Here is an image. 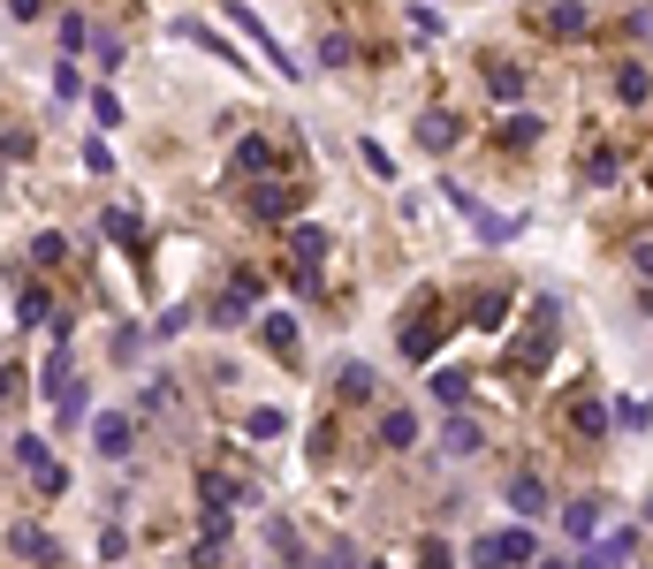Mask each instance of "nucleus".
Segmentation results:
<instances>
[{
    "label": "nucleus",
    "mask_w": 653,
    "mask_h": 569,
    "mask_svg": "<svg viewBox=\"0 0 653 569\" xmlns=\"http://www.w3.org/2000/svg\"><path fill=\"white\" fill-rule=\"evenodd\" d=\"M92 448H99L107 463H130L138 432H130V418H122V411H99V418H92Z\"/></svg>",
    "instance_id": "obj_5"
},
{
    "label": "nucleus",
    "mask_w": 653,
    "mask_h": 569,
    "mask_svg": "<svg viewBox=\"0 0 653 569\" xmlns=\"http://www.w3.org/2000/svg\"><path fill=\"white\" fill-rule=\"evenodd\" d=\"M297 198H305V190H251V213H259L266 228H282V221L297 213Z\"/></svg>",
    "instance_id": "obj_12"
},
{
    "label": "nucleus",
    "mask_w": 653,
    "mask_h": 569,
    "mask_svg": "<svg viewBox=\"0 0 653 569\" xmlns=\"http://www.w3.org/2000/svg\"><path fill=\"white\" fill-rule=\"evenodd\" d=\"M92 115H99V122H107V130H115V122H122V99H115V92H107V84H99V92H92Z\"/></svg>",
    "instance_id": "obj_35"
},
{
    "label": "nucleus",
    "mask_w": 653,
    "mask_h": 569,
    "mask_svg": "<svg viewBox=\"0 0 653 569\" xmlns=\"http://www.w3.org/2000/svg\"><path fill=\"white\" fill-rule=\"evenodd\" d=\"M312 569H357V547H349V540H334V547H326Z\"/></svg>",
    "instance_id": "obj_37"
},
{
    "label": "nucleus",
    "mask_w": 653,
    "mask_h": 569,
    "mask_svg": "<svg viewBox=\"0 0 653 569\" xmlns=\"http://www.w3.org/2000/svg\"><path fill=\"white\" fill-rule=\"evenodd\" d=\"M107 236H115V244H130V251L145 259V244H138V213H122V205H115V213H107Z\"/></svg>",
    "instance_id": "obj_27"
},
{
    "label": "nucleus",
    "mask_w": 653,
    "mask_h": 569,
    "mask_svg": "<svg viewBox=\"0 0 653 569\" xmlns=\"http://www.w3.org/2000/svg\"><path fill=\"white\" fill-rule=\"evenodd\" d=\"M228 15H236V23H244V31H251V38H259V54H266V61H274V69H282V76H297V61H289V54H282V46H274V31H266V23H259V15H251V8H244V0H236V8H228Z\"/></svg>",
    "instance_id": "obj_10"
},
{
    "label": "nucleus",
    "mask_w": 653,
    "mask_h": 569,
    "mask_svg": "<svg viewBox=\"0 0 653 569\" xmlns=\"http://www.w3.org/2000/svg\"><path fill=\"white\" fill-rule=\"evenodd\" d=\"M198 494H205V501H236V478H228V471H205Z\"/></svg>",
    "instance_id": "obj_31"
},
{
    "label": "nucleus",
    "mask_w": 653,
    "mask_h": 569,
    "mask_svg": "<svg viewBox=\"0 0 653 569\" xmlns=\"http://www.w3.org/2000/svg\"><path fill=\"white\" fill-rule=\"evenodd\" d=\"M547 38H585V0H555V8H539L532 15Z\"/></svg>",
    "instance_id": "obj_7"
},
{
    "label": "nucleus",
    "mask_w": 653,
    "mask_h": 569,
    "mask_svg": "<svg viewBox=\"0 0 653 569\" xmlns=\"http://www.w3.org/2000/svg\"><path fill=\"white\" fill-rule=\"evenodd\" d=\"M418 569H449V540H426L418 547Z\"/></svg>",
    "instance_id": "obj_42"
},
{
    "label": "nucleus",
    "mask_w": 653,
    "mask_h": 569,
    "mask_svg": "<svg viewBox=\"0 0 653 569\" xmlns=\"http://www.w3.org/2000/svg\"><path fill=\"white\" fill-rule=\"evenodd\" d=\"M547 349H555V296H539V304H532V334H524V365H547Z\"/></svg>",
    "instance_id": "obj_8"
},
{
    "label": "nucleus",
    "mask_w": 653,
    "mask_h": 569,
    "mask_svg": "<svg viewBox=\"0 0 653 569\" xmlns=\"http://www.w3.org/2000/svg\"><path fill=\"white\" fill-rule=\"evenodd\" d=\"M524 562H532V532H524V524L487 532V540L472 547V569H524Z\"/></svg>",
    "instance_id": "obj_2"
},
{
    "label": "nucleus",
    "mask_w": 653,
    "mask_h": 569,
    "mask_svg": "<svg viewBox=\"0 0 653 569\" xmlns=\"http://www.w3.org/2000/svg\"><path fill=\"white\" fill-rule=\"evenodd\" d=\"M259 334H266V349H274V357H289V365H297V319H289V311H266V327H259Z\"/></svg>",
    "instance_id": "obj_15"
},
{
    "label": "nucleus",
    "mask_w": 653,
    "mask_h": 569,
    "mask_svg": "<svg viewBox=\"0 0 653 569\" xmlns=\"http://www.w3.org/2000/svg\"><path fill=\"white\" fill-rule=\"evenodd\" d=\"M8 463H15V471H31L46 494H61V486H69V478H61V463H54V448H46L38 432H15V440H8Z\"/></svg>",
    "instance_id": "obj_3"
},
{
    "label": "nucleus",
    "mask_w": 653,
    "mask_h": 569,
    "mask_svg": "<svg viewBox=\"0 0 653 569\" xmlns=\"http://www.w3.org/2000/svg\"><path fill=\"white\" fill-rule=\"evenodd\" d=\"M38 8H46V0H8V15H15V23H31Z\"/></svg>",
    "instance_id": "obj_43"
},
{
    "label": "nucleus",
    "mask_w": 653,
    "mask_h": 569,
    "mask_svg": "<svg viewBox=\"0 0 653 569\" xmlns=\"http://www.w3.org/2000/svg\"><path fill=\"white\" fill-rule=\"evenodd\" d=\"M357 159H365V167H372V175H395V159H388V144H372V138L357 144Z\"/></svg>",
    "instance_id": "obj_38"
},
{
    "label": "nucleus",
    "mask_w": 653,
    "mask_h": 569,
    "mask_svg": "<svg viewBox=\"0 0 653 569\" xmlns=\"http://www.w3.org/2000/svg\"><path fill=\"white\" fill-rule=\"evenodd\" d=\"M646 418H653V411H646V403H639V395H624V403H616V426H631V432H639V426H646Z\"/></svg>",
    "instance_id": "obj_39"
},
{
    "label": "nucleus",
    "mask_w": 653,
    "mask_h": 569,
    "mask_svg": "<svg viewBox=\"0 0 653 569\" xmlns=\"http://www.w3.org/2000/svg\"><path fill=\"white\" fill-rule=\"evenodd\" d=\"M501 144H509V152H517V144H539V115H509V122H501Z\"/></svg>",
    "instance_id": "obj_26"
},
{
    "label": "nucleus",
    "mask_w": 653,
    "mask_h": 569,
    "mask_svg": "<svg viewBox=\"0 0 653 569\" xmlns=\"http://www.w3.org/2000/svg\"><path fill=\"white\" fill-rule=\"evenodd\" d=\"M426 311H434V296H411V304H403V357H411V365H426V357L441 349V334H434Z\"/></svg>",
    "instance_id": "obj_4"
},
{
    "label": "nucleus",
    "mask_w": 653,
    "mask_h": 569,
    "mask_svg": "<svg viewBox=\"0 0 653 569\" xmlns=\"http://www.w3.org/2000/svg\"><path fill=\"white\" fill-rule=\"evenodd\" d=\"M487 448V432L472 426V418H449V432H441V455H479Z\"/></svg>",
    "instance_id": "obj_18"
},
{
    "label": "nucleus",
    "mask_w": 653,
    "mask_h": 569,
    "mask_svg": "<svg viewBox=\"0 0 653 569\" xmlns=\"http://www.w3.org/2000/svg\"><path fill=\"white\" fill-rule=\"evenodd\" d=\"M320 259H326V228L320 221H297L289 228V282L305 288V296L320 288Z\"/></svg>",
    "instance_id": "obj_1"
},
{
    "label": "nucleus",
    "mask_w": 653,
    "mask_h": 569,
    "mask_svg": "<svg viewBox=\"0 0 653 569\" xmlns=\"http://www.w3.org/2000/svg\"><path fill=\"white\" fill-rule=\"evenodd\" d=\"M274 167H282V152H274L266 138H244V144H236V175H274Z\"/></svg>",
    "instance_id": "obj_14"
},
{
    "label": "nucleus",
    "mask_w": 653,
    "mask_h": 569,
    "mask_svg": "<svg viewBox=\"0 0 653 569\" xmlns=\"http://www.w3.org/2000/svg\"><path fill=\"white\" fill-rule=\"evenodd\" d=\"M501 311H509V296H501V288H487V296H479V304H472V319H479V327H494V319H501Z\"/></svg>",
    "instance_id": "obj_33"
},
{
    "label": "nucleus",
    "mask_w": 653,
    "mask_h": 569,
    "mask_svg": "<svg viewBox=\"0 0 653 569\" xmlns=\"http://www.w3.org/2000/svg\"><path fill=\"white\" fill-rule=\"evenodd\" d=\"M334 388H342L349 403H365V395H372V365H342V372H334Z\"/></svg>",
    "instance_id": "obj_24"
},
{
    "label": "nucleus",
    "mask_w": 653,
    "mask_h": 569,
    "mask_svg": "<svg viewBox=\"0 0 653 569\" xmlns=\"http://www.w3.org/2000/svg\"><path fill=\"white\" fill-rule=\"evenodd\" d=\"M501 494H509V509H517V517H539V509H547V486H539V471H517Z\"/></svg>",
    "instance_id": "obj_11"
},
{
    "label": "nucleus",
    "mask_w": 653,
    "mask_h": 569,
    "mask_svg": "<svg viewBox=\"0 0 653 569\" xmlns=\"http://www.w3.org/2000/svg\"><path fill=\"white\" fill-rule=\"evenodd\" d=\"M259 296H266V282H259V274H236V282H228V296L213 304V327H236V319H244Z\"/></svg>",
    "instance_id": "obj_6"
},
{
    "label": "nucleus",
    "mask_w": 653,
    "mask_h": 569,
    "mask_svg": "<svg viewBox=\"0 0 653 569\" xmlns=\"http://www.w3.org/2000/svg\"><path fill=\"white\" fill-rule=\"evenodd\" d=\"M616 99H624V107H646V99H653V76L639 69V61H624V69H616Z\"/></svg>",
    "instance_id": "obj_17"
},
{
    "label": "nucleus",
    "mask_w": 653,
    "mask_h": 569,
    "mask_svg": "<svg viewBox=\"0 0 653 569\" xmlns=\"http://www.w3.org/2000/svg\"><path fill=\"white\" fill-rule=\"evenodd\" d=\"M418 144H426V152H449V144H456V115H441V107L418 115Z\"/></svg>",
    "instance_id": "obj_19"
},
{
    "label": "nucleus",
    "mask_w": 653,
    "mask_h": 569,
    "mask_svg": "<svg viewBox=\"0 0 653 569\" xmlns=\"http://www.w3.org/2000/svg\"><path fill=\"white\" fill-rule=\"evenodd\" d=\"M585 182H616V152H593L585 159Z\"/></svg>",
    "instance_id": "obj_40"
},
{
    "label": "nucleus",
    "mask_w": 653,
    "mask_h": 569,
    "mask_svg": "<svg viewBox=\"0 0 653 569\" xmlns=\"http://www.w3.org/2000/svg\"><path fill=\"white\" fill-rule=\"evenodd\" d=\"M61 46H69V54L92 46V23H84V15H61Z\"/></svg>",
    "instance_id": "obj_34"
},
{
    "label": "nucleus",
    "mask_w": 653,
    "mask_h": 569,
    "mask_svg": "<svg viewBox=\"0 0 653 569\" xmlns=\"http://www.w3.org/2000/svg\"><path fill=\"white\" fill-rule=\"evenodd\" d=\"M46 319H54V296H46L38 282H31V288H15V327L31 334V327H46Z\"/></svg>",
    "instance_id": "obj_13"
},
{
    "label": "nucleus",
    "mask_w": 653,
    "mask_h": 569,
    "mask_svg": "<svg viewBox=\"0 0 653 569\" xmlns=\"http://www.w3.org/2000/svg\"><path fill=\"white\" fill-rule=\"evenodd\" d=\"M380 440H388V448H411V440H418V418H411V411H388V418H380Z\"/></svg>",
    "instance_id": "obj_23"
},
{
    "label": "nucleus",
    "mask_w": 653,
    "mask_h": 569,
    "mask_svg": "<svg viewBox=\"0 0 653 569\" xmlns=\"http://www.w3.org/2000/svg\"><path fill=\"white\" fill-rule=\"evenodd\" d=\"M69 388H76V357H69V342H54V357H46V380H38V395H46V403H61Z\"/></svg>",
    "instance_id": "obj_9"
},
{
    "label": "nucleus",
    "mask_w": 653,
    "mask_h": 569,
    "mask_svg": "<svg viewBox=\"0 0 653 569\" xmlns=\"http://www.w3.org/2000/svg\"><path fill=\"white\" fill-rule=\"evenodd\" d=\"M8 547H15V562H54V540L31 524H8Z\"/></svg>",
    "instance_id": "obj_16"
},
{
    "label": "nucleus",
    "mask_w": 653,
    "mask_h": 569,
    "mask_svg": "<svg viewBox=\"0 0 653 569\" xmlns=\"http://www.w3.org/2000/svg\"><path fill=\"white\" fill-rule=\"evenodd\" d=\"M372 569H380V562H372Z\"/></svg>",
    "instance_id": "obj_45"
},
{
    "label": "nucleus",
    "mask_w": 653,
    "mask_h": 569,
    "mask_svg": "<svg viewBox=\"0 0 653 569\" xmlns=\"http://www.w3.org/2000/svg\"><path fill=\"white\" fill-rule=\"evenodd\" d=\"M266 540H274V555H282V562H305V547H297V532H289V524H266Z\"/></svg>",
    "instance_id": "obj_32"
},
{
    "label": "nucleus",
    "mask_w": 653,
    "mask_h": 569,
    "mask_svg": "<svg viewBox=\"0 0 653 569\" xmlns=\"http://www.w3.org/2000/svg\"><path fill=\"white\" fill-rule=\"evenodd\" d=\"M464 388H472L464 372H434V395H441V403H464Z\"/></svg>",
    "instance_id": "obj_36"
},
{
    "label": "nucleus",
    "mask_w": 653,
    "mask_h": 569,
    "mask_svg": "<svg viewBox=\"0 0 653 569\" xmlns=\"http://www.w3.org/2000/svg\"><path fill=\"white\" fill-rule=\"evenodd\" d=\"M562 532H570V540L585 547V540L601 532V501H570V509H562Z\"/></svg>",
    "instance_id": "obj_20"
},
{
    "label": "nucleus",
    "mask_w": 653,
    "mask_h": 569,
    "mask_svg": "<svg viewBox=\"0 0 653 569\" xmlns=\"http://www.w3.org/2000/svg\"><path fill=\"white\" fill-rule=\"evenodd\" d=\"M539 569H570V562H539Z\"/></svg>",
    "instance_id": "obj_44"
},
{
    "label": "nucleus",
    "mask_w": 653,
    "mask_h": 569,
    "mask_svg": "<svg viewBox=\"0 0 653 569\" xmlns=\"http://www.w3.org/2000/svg\"><path fill=\"white\" fill-rule=\"evenodd\" d=\"M282 432H289L282 411H251V440H282Z\"/></svg>",
    "instance_id": "obj_30"
},
{
    "label": "nucleus",
    "mask_w": 653,
    "mask_h": 569,
    "mask_svg": "<svg viewBox=\"0 0 653 569\" xmlns=\"http://www.w3.org/2000/svg\"><path fill=\"white\" fill-rule=\"evenodd\" d=\"M487 84H494V99H524V69H509L501 54H487Z\"/></svg>",
    "instance_id": "obj_21"
},
{
    "label": "nucleus",
    "mask_w": 653,
    "mask_h": 569,
    "mask_svg": "<svg viewBox=\"0 0 653 569\" xmlns=\"http://www.w3.org/2000/svg\"><path fill=\"white\" fill-rule=\"evenodd\" d=\"M349 54H357V46H349V38H342V31H326V38H320V69H342V61H349Z\"/></svg>",
    "instance_id": "obj_29"
},
{
    "label": "nucleus",
    "mask_w": 653,
    "mask_h": 569,
    "mask_svg": "<svg viewBox=\"0 0 653 569\" xmlns=\"http://www.w3.org/2000/svg\"><path fill=\"white\" fill-rule=\"evenodd\" d=\"M84 159H92V175H107V167H115V152H107V138H84Z\"/></svg>",
    "instance_id": "obj_41"
},
{
    "label": "nucleus",
    "mask_w": 653,
    "mask_h": 569,
    "mask_svg": "<svg viewBox=\"0 0 653 569\" xmlns=\"http://www.w3.org/2000/svg\"><path fill=\"white\" fill-rule=\"evenodd\" d=\"M570 426L585 432V440H601V432L616 426V411H601V403H570Z\"/></svg>",
    "instance_id": "obj_22"
},
{
    "label": "nucleus",
    "mask_w": 653,
    "mask_h": 569,
    "mask_svg": "<svg viewBox=\"0 0 653 569\" xmlns=\"http://www.w3.org/2000/svg\"><path fill=\"white\" fill-rule=\"evenodd\" d=\"M472 221H479V236H487V244H509V236L524 228V221H509V213H487V205H479Z\"/></svg>",
    "instance_id": "obj_25"
},
{
    "label": "nucleus",
    "mask_w": 653,
    "mask_h": 569,
    "mask_svg": "<svg viewBox=\"0 0 653 569\" xmlns=\"http://www.w3.org/2000/svg\"><path fill=\"white\" fill-rule=\"evenodd\" d=\"M31 259H38V266H61V259H69V236H31Z\"/></svg>",
    "instance_id": "obj_28"
}]
</instances>
